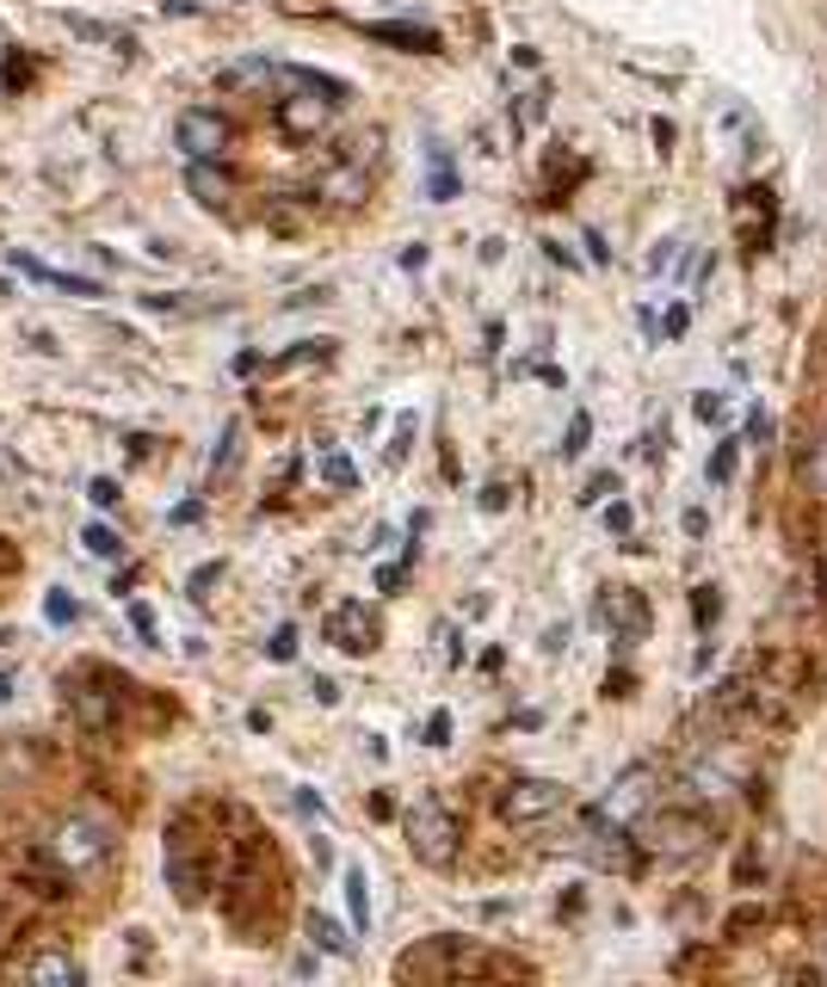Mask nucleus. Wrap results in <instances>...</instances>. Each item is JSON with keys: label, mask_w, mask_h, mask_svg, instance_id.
<instances>
[{"label": "nucleus", "mask_w": 827, "mask_h": 987, "mask_svg": "<svg viewBox=\"0 0 827 987\" xmlns=\"http://www.w3.org/2000/svg\"><path fill=\"white\" fill-rule=\"evenodd\" d=\"M43 617H50V624H75L80 605H75V599H68L62 587H50V592H43Z\"/></svg>", "instance_id": "obj_24"}, {"label": "nucleus", "mask_w": 827, "mask_h": 987, "mask_svg": "<svg viewBox=\"0 0 827 987\" xmlns=\"http://www.w3.org/2000/svg\"><path fill=\"white\" fill-rule=\"evenodd\" d=\"M130 629H136V636H142V642H161V629H154V611L142 605V599H136V605H130Z\"/></svg>", "instance_id": "obj_34"}, {"label": "nucleus", "mask_w": 827, "mask_h": 987, "mask_svg": "<svg viewBox=\"0 0 827 987\" xmlns=\"http://www.w3.org/2000/svg\"><path fill=\"white\" fill-rule=\"evenodd\" d=\"M297 809H303V815H315V821H327V802L315 797V790H297Z\"/></svg>", "instance_id": "obj_42"}, {"label": "nucleus", "mask_w": 827, "mask_h": 987, "mask_svg": "<svg viewBox=\"0 0 827 987\" xmlns=\"http://www.w3.org/2000/svg\"><path fill=\"white\" fill-rule=\"evenodd\" d=\"M216 580H223V562H204V569L192 574V580H186V592H192V599H211V587Z\"/></svg>", "instance_id": "obj_33"}, {"label": "nucleus", "mask_w": 827, "mask_h": 987, "mask_svg": "<svg viewBox=\"0 0 827 987\" xmlns=\"http://www.w3.org/2000/svg\"><path fill=\"white\" fill-rule=\"evenodd\" d=\"M481 507H488V513H501V507H506V488H501V482H494V488H481Z\"/></svg>", "instance_id": "obj_48"}, {"label": "nucleus", "mask_w": 827, "mask_h": 987, "mask_svg": "<svg viewBox=\"0 0 827 987\" xmlns=\"http://www.w3.org/2000/svg\"><path fill=\"white\" fill-rule=\"evenodd\" d=\"M587 260H593V266H605V260H612V247H605V235H599V228H587Z\"/></svg>", "instance_id": "obj_40"}, {"label": "nucleus", "mask_w": 827, "mask_h": 987, "mask_svg": "<svg viewBox=\"0 0 827 987\" xmlns=\"http://www.w3.org/2000/svg\"><path fill=\"white\" fill-rule=\"evenodd\" d=\"M365 186H371V167H359V161H340V167H327L322 173V198H334V204H359L365 198Z\"/></svg>", "instance_id": "obj_12"}, {"label": "nucleus", "mask_w": 827, "mask_h": 987, "mask_svg": "<svg viewBox=\"0 0 827 987\" xmlns=\"http://www.w3.org/2000/svg\"><path fill=\"white\" fill-rule=\"evenodd\" d=\"M822 969H827V938H822Z\"/></svg>", "instance_id": "obj_52"}, {"label": "nucleus", "mask_w": 827, "mask_h": 987, "mask_svg": "<svg viewBox=\"0 0 827 987\" xmlns=\"http://www.w3.org/2000/svg\"><path fill=\"white\" fill-rule=\"evenodd\" d=\"M766 438H772V414L766 408H753L748 414V445H766Z\"/></svg>", "instance_id": "obj_38"}, {"label": "nucleus", "mask_w": 827, "mask_h": 987, "mask_svg": "<svg viewBox=\"0 0 827 987\" xmlns=\"http://www.w3.org/2000/svg\"><path fill=\"white\" fill-rule=\"evenodd\" d=\"M402 587V569H396V562H389V569H377V592H396Z\"/></svg>", "instance_id": "obj_46"}, {"label": "nucleus", "mask_w": 827, "mask_h": 987, "mask_svg": "<svg viewBox=\"0 0 827 987\" xmlns=\"http://www.w3.org/2000/svg\"><path fill=\"white\" fill-rule=\"evenodd\" d=\"M556 809H568V790H562L556 778H513L501 790V815L519 821V827H531V821H550Z\"/></svg>", "instance_id": "obj_5"}, {"label": "nucleus", "mask_w": 827, "mask_h": 987, "mask_svg": "<svg viewBox=\"0 0 827 987\" xmlns=\"http://www.w3.org/2000/svg\"><path fill=\"white\" fill-rule=\"evenodd\" d=\"M630 525H636V513H630V507H624V500H612V507H605V532L630 537Z\"/></svg>", "instance_id": "obj_35"}, {"label": "nucleus", "mask_w": 827, "mask_h": 987, "mask_svg": "<svg viewBox=\"0 0 827 987\" xmlns=\"http://www.w3.org/2000/svg\"><path fill=\"white\" fill-rule=\"evenodd\" d=\"M686 327H692V309L674 303L667 315H661V340H686Z\"/></svg>", "instance_id": "obj_31"}, {"label": "nucleus", "mask_w": 827, "mask_h": 987, "mask_svg": "<svg viewBox=\"0 0 827 987\" xmlns=\"http://www.w3.org/2000/svg\"><path fill=\"white\" fill-rule=\"evenodd\" d=\"M371 38H384V43H414V50H433V32H414V25H371Z\"/></svg>", "instance_id": "obj_23"}, {"label": "nucleus", "mask_w": 827, "mask_h": 987, "mask_svg": "<svg viewBox=\"0 0 827 987\" xmlns=\"http://www.w3.org/2000/svg\"><path fill=\"white\" fill-rule=\"evenodd\" d=\"M568 648V624H556V629H543V654H562Z\"/></svg>", "instance_id": "obj_43"}, {"label": "nucleus", "mask_w": 827, "mask_h": 987, "mask_svg": "<svg viewBox=\"0 0 827 987\" xmlns=\"http://www.w3.org/2000/svg\"><path fill=\"white\" fill-rule=\"evenodd\" d=\"M174 136H179V149H186V161H216V154L229 149V124H223L216 112H204V105L179 112Z\"/></svg>", "instance_id": "obj_7"}, {"label": "nucleus", "mask_w": 827, "mask_h": 987, "mask_svg": "<svg viewBox=\"0 0 827 987\" xmlns=\"http://www.w3.org/2000/svg\"><path fill=\"white\" fill-rule=\"evenodd\" d=\"M599 617H605V629H612V642H624V648L649 636V605H642V592L636 587H605Z\"/></svg>", "instance_id": "obj_6"}, {"label": "nucleus", "mask_w": 827, "mask_h": 987, "mask_svg": "<svg viewBox=\"0 0 827 987\" xmlns=\"http://www.w3.org/2000/svg\"><path fill=\"white\" fill-rule=\"evenodd\" d=\"M340 889H347V913H352V932L359 938H371V876H365V864H347V876H340Z\"/></svg>", "instance_id": "obj_13"}, {"label": "nucleus", "mask_w": 827, "mask_h": 987, "mask_svg": "<svg viewBox=\"0 0 827 987\" xmlns=\"http://www.w3.org/2000/svg\"><path fill=\"white\" fill-rule=\"evenodd\" d=\"M593 809L612 821V827H636V821L654 809V765H630V772H617Z\"/></svg>", "instance_id": "obj_3"}, {"label": "nucleus", "mask_w": 827, "mask_h": 987, "mask_svg": "<svg viewBox=\"0 0 827 987\" xmlns=\"http://www.w3.org/2000/svg\"><path fill=\"white\" fill-rule=\"evenodd\" d=\"M309 938H315V945H322L327 957H352V938H347L340 926H334V920H322V913L309 920Z\"/></svg>", "instance_id": "obj_19"}, {"label": "nucleus", "mask_w": 827, "mask_h": 987, "mask_svg": "<svg viewBox=\"0 0 827 987\" xmlns=\"http://www.w3.org/2000/svg\"><path fill=\"white\" fill-rule=\"evenodd\" d=\"M686 790H692L698 802H723L741 790V765L735 760H698L692 772H686Z\"/></svg>", "instance_id": "obj_9"}, {"label": "nucleus", "mask_w": 827, "mask_h": 987, "mask_svg": "<svg viewBox=\"0 0 827 987\" xmlns=\"http://www.w3.org/2000/svg\"><path fill=\"white\" fill-rule=\"evenodd\" d=\"M235 445H241V426L229 420V426H223V451L211 457V475H229L235 470Z\"/></svg>", "instance_id": "obj_29"}, {"label": "nucleus", "mask_w": 827, "mask_h": 987, "mask_svg": "<svg viewBox=\"0 0 827 987\" xmlns=\"http://www.w3.org/2000/svg\"><path fill=\"white\" fill-rule=\"evenodd\" d=\"M80 544H87V550H93L99 562H117V555H124V544H117V532H112V525H87V532H80Z\"/></svg>", "instance_id": "obj_22"}, {"label": "nucleus", "mask_w": 827, "mask_h": 987, "mask_svg": "<svg viewBox=\"0 0 827 987\" xmlns=\"http://www.w3.org/2000/svg\"><path fill=\"white\" fill-rule=\"evenodd\" d=\"M68 698H75V716H80V728H112V716H117V691L112 685H99V679H80L75 691H68Z\"/></svg>", "instance_id": "obj_10"}, {"label": "nucleus", "mask_w": 827, "mask_h": 987, "mask_svg": "<svg viewBox=\"0 0 827 987\" xmlns=\"http://www.w3.org/2000/svg\"><path fill=\"white\" fill-rule=\"evenodd\" d=\"M408 846H414V858L421 864H433V871H444L451 858H458V839H463V827H458V815L444 809L439 797H421L414 809H408Z\"/></svg>", "instance_id": "obj_1"}, {"label": "nucleus", "mask_w": 827, "mask_h": 987, "mask_svg": "<svg viewBox=\"0 0 827 987\" xmlns=\"http://www.w3.org/2000/svg\"><path fill=\"white\" fill-rule=\"evenodd\" d=\"M25 975H32V982H87V969H80L68 950H43V957H32Z\"/></svg>", "instance_id": "obj_15"}, {"label": "nucleus", "mask_w": 827, "mask_h": 987, "mask_svg": "<svg viewBox=\"0 0 827 987\" xmlns=\"http://www.w3.org/2000/svg\"><path fill=\"white\" fill-rule=\"evenodd\" d=\"M543 253H550V260H556V266H568V272L580 266V260H575V253H568V247H562V241H543Z\"/></svg>", "instance_id": "obj_44"}, {"label": "nucleus", "mask_w": 827, "mask_h": 987, "mask_svg": "<svg viewBox=\"0 0 827 987\" xmlns=\"http://www.w3.org/2000/svg\"><path fill=\"white\" fill-rule=\"evenodd\" d=\"M735 463H741V438H723V445L711 451V463H704V475L723 488V482H735Z\"/></svg>", "instance_id": "obj_18"}, {"label": "nucleus", "mask_w": 827, "mask_h": 987, "mask_svg": "<svg viewBox=\"0 0 827 987\" xmlns=\"http://www.w3.org/2000/svg\"><path fill=\"white\" fill-rule=\"evenodd\" d=\"M186 186H192V198H198V204H211V210H223V204H229V191H235V186H229V173H223V167H211V161H192Z\"/></svg>", "instance_id": "obj_14"}, {"label": "nucleus", "mask_w": 827, "mask_h": 987, "mask_svg": "<svg viewBox=\"0 0 827 987\" xmlns=\"http://www.w3.org/2000/svg\"><path fill=\"white\" fill-rule=\"evenodd\" d=\"M692 414L704 420V426H729V396H723V389H698Z\"/></svg>", "instance_id": "obj_20"}, {"label": "nucleus", "mask_w": 827, "mask_h": 987, "mask_svg": "<svg viewBox=\"0 0 827 987\" xmlns=\"http://www.w3.org/2000/svg\"><path fill=\"white\" fill-rule=\"evenodd\" d=\"M692 617H698V629L711 636L716 617H723V587H711V580H704V587H692Z\"/></svg>", "instance_id": "obj_17"}, {"label": "nucleus", "mask_w": 827, "mask_h": 987, "mask_svg": "<svg viewBox=\"0 0 827 987\" xmlns=\"http://www.w3.org/2000/svg\"><path fill=\"white\" fill-rule=\"evenodd\" d=\"M679 525H686V537H704V532H711V513H704V507H686Z\"/></svg>", "instance_id": "obj_39"}, {"label": "nucleus", "mask_w": 827, "mask_h": 987, "mask_svg": "<svg viewBox=\"0 0 827 987\" xmlns=\"http://www.w3.org/2000/svg\"><path fill=\"white\" fill-rule=\"evenodd\" d=\"M327 642L340 654H371L377 648V617L365 605H334L327 611Z\"/></svg>", "instance_id": "obj_8"}, {"label": "nucleus", "mask_w": 827, "mask_h": 987, "mask_svg": "<svg viewBox=\"0 0 827 987\" xmlns=\"http://www.w3.org/2000/svg\"><path fill=\"white\" fill-rule=\"evenodd\" d=\"M266 654H272L278 666H285V661H297V629H290V624H278V629H272V642H266Z\"/></svg>", "instance_id": "obj_30"}, {"label": "nucleus", "mask_w": 827, "mask_h": 987, "mask_svg": "<svg viewBox=\"0 0 827 987\" xmlns=\"http://www.w3.org/2000/svg\"><path fill=\"white\" fill-rule=\"evenodd\" d=\"M309 691H315V703H340V685H334V679H315Z\"/></svg>", "instance_id": "obj_47"}, {"label": "nucleus", "mask_w": 827, "mask_h": 987, "mask_svg": "<svg viewBox=\"0 0 827 987\" xmlns=\"http://www.w3.org/2000/svg\"><path fill=\"white\" fill-rule=\"evenodd\" d=\"M654 149H661V154L674 149V124H667V117H654Z\"/></svg>", "instance_id": "obj_45"}, {"label": "nucleus", "mask_w": 827, "mask_h": 987, "mask_svg": "<svg viewBox=\"0 0 827 987\" xmlns=\"http://www.w3.org/2000/svg\"><path fill=\"white\" fill-rule=\"evenodd\" d=\"M315 475H322L327 488H340V494H347V488H359V470H352V457H347V451H334V445L322 451V463H315Z\"/></svg>", "instance_id": "obj_16"}, {"label": "nucleus", "mask_w": 827, "mask_h": 987, "mask_svg": "<svg viewBox=\"0 0 827 987\" xmlns=\"http://www.w3.org/2000/svg\"><path fill=\"white\" fill-rule=\"evenodd\" d=\"M198 513H204V500H179L174 513H167V525H192Z\"/></svg>", "instance_id": "obj_41"}, {"label": "nucleus", "mask_w": 827, "mask_h": 987, "mask_svg": "<svg viewBox=\"0 0 827 987\" xmlns=\"http://www.w3.org/2000/svg\"><path fill=\"white\" fill-rule=\"evenodd\" d=\"M451 191H458V179H451V149H433V198H451Z\"/></svg>", "instance_id": "obj_25"}, {"label": "nucleus", "mask_w": 827, "mask_h": 987, "mask_svg": "<svg viewBox=\"0 0 827 987\" xmlns=\"http://www.w3.org/2000/svg\"><path fill=\"white\" fill-rule=\"evenodd\" d=\"M711 661H716V642H704V648L692 654V673H711Z\"/></svg>", "instance_id": "obj_50"}, {"label": "nucleus", "mask_w": 827, "mask_h": 987, "mask_svg": "<svg viewBox=\"0 0 827 987\" xmlns=\"http://www.w3.org/2000/svg\"><path fill=\"white\" fill-rule=\"evenodd\" d=\"M414 433H421V420L414 414H402V426H396V438H389V463H408V445H414Z\"/></svg>", "instance_id": "obj_28"}, {"label": "nucleus", "mask_w": 827, "mask_h": 987, "mask_svg": "<svg viewBox=\"0 0 827 987\" xmlns=\"http://www.w3.org/2000/svg\"><path fill=\"white\" fill-rule=\"evenodd\" d=\"M642 839H649L654 858H692L704 852V839H711V821L692 815V809H661V815H642Z\"/></svg>", "instance_id": "obj_2"}, {"label": "nucleus", "mask_w": 827, "mask_h": 987, "mask_svg": "<svg viewBox=\"0 0 827 987\" xmlns=\"http://www.w3.org/2000/svg\"><path fill=\"white\" fill-rule=\"evenodd\" d=\"M803 470H809V482H815V488L827 494V438L815 445V451H809V463H803Z\"/></svg>", "instance_id": "obj_37"}, {"label": "nucleus", "mask_w": 827, "mask_h": 987, "mask_svg": "<svg viewBox=\"0 0 827 987\" xmlns=\"http://www.w3.org/2000/svg\"><path fill=\"white\" fill-rule=\"evenodd\" d=\"M87 500H93L99 513H112V507H117V482H112V475H93V482H87Z\"/></svg>", "instance_id": "obj_32"}, {"label": "nucleus", "mask_w": 827, "mask_h": 987, "mask_svg": "<svg viewBox=\"0 0 827 987\" xmlns=\"http://www.w3.org/2000/svg\"><path fill=\"white\" fill-rule=\"evenodd\" d=\"M617 494V475L612 470H599L593 482H587V488H580V507H605V500H612Z\"/></svg>", "instance_id": "obj_27"}, {"label": "nucleus", "mask_w": 827, "mask_h": 987, "mask_svg": "<svg viewBox=\"0 0 827 987\" xmlns=\"http://www.w3.org/2000/svg\"><path fill=\"white\" fill-rule=\"evenodd\" d=\"M587 438H593V414H587V408H575V420H568V433H562V445H556V451L568 457V463H575V457L587 451Z\"/></svg>", "instance_id": "obj_21"}, {"label": "nucleus", "mask_w": 827, "mask_h": 987, "mask_svg": "<svg viewBox=\"0 0 827 987\" xmlns=\"http://www.w3.org/2000/svg\"><path fill=\"white\" fill-rule=\"evenodd\" d=\"M7 266H13V272H25V278H38V285L68 290V297H105V285H99V278H68V272H50V266H38L32 253H20V247L7 253Z\"/></svg>", "instance_id": "obj_11"}, {"label": "nucleus", "mask_w": 827, "mask_h": 987, "mask_svg": "<svg viewBox=\"0 0 827 987\" xmlns=\"http://www.w3.org/2000/svg\"><path fill=\"white\" fill-rule=\"evenodd\" d=\"M822 580H827V555H822Z\"/></svg>", "instance_id": "obj_53"}, {"label": "nucleus", "mask_w": 827, "mask_h": 987, "mask_svg": "<svg viewBox=\"0 0 827 987\" xmlns=\"http://www.w3.org/2000/svg\"><path fill=\"white\" fill-rule=\"evenodd\" d=\"M451 740V710H433L426 716V747H444Z\"/></svg>", "instance_id": "obj_36"}, {"label": "nucleus", "mask_w": 827, "mask_h": 987, "mask_svg": "<svg viewBox=\"0 0 827 987\" xmlns=\"http://www.w3.org/2000/svg\"><path fill=\"white\" fill-rule=\"evenodd\" d=\"M43 852L57 858L68 876H80L87 864H99V858L112 852V834H105L99 821H80V815H75V821H62L57 834H50V846H43Z\"/></svg>", "instance_id": "obj_4"}, {"label": "nucleus", "mask_w": 827, "mask_h": 987, "mask_svg": "<svg viewBox=\"0 0 827 987\" xmlns=\"http://www.w3.org/2000/svg\"><path fill=\"white\" fill-rule=\"evenodd\" d=\"M674 260H679V241L667 235V241H654V247H649V260H642V272H649V278H661V272L674 266Z\"/></svg>", "instance_id": "obj_26"}, {"label": "nucleus", "mask_w": 827, "mask_h": 987, "mask_svg": "<svg viewBox=\"0 0 827 987\" xmlns=\"http://www.w3.org/2000/svg\"><path fill=\"white\" fill-rule=\"evenodd\" d=\"M13 691H20V673H0V710L13 703Z\"/></svg>", "instance_id": "obj_51"}, {"label": "nucleus", "mask_w": 827, "mask_h": 987, "mask_svg": "<svg viewBox=\"0 0 827 987\" xmlns=\"http://www.w3.org/2000/svg\"><path fill=\"white\" fill-rule=\"evenodd\" d=\"M402 266H408V272H421V266H426V247H421V241L402 247Z\"/></svg>", "instance_id": "obj_49"}]
</instances>
